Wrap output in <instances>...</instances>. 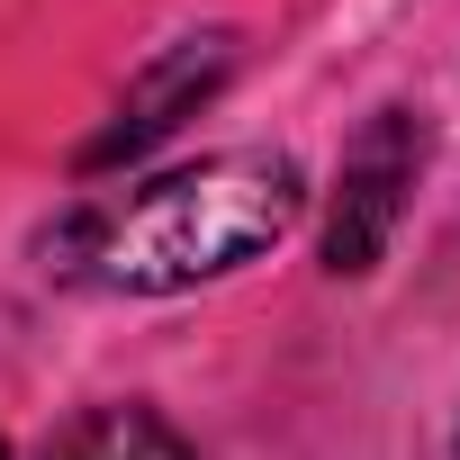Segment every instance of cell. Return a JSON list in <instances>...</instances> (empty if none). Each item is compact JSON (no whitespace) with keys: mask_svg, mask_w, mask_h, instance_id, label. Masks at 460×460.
I'll return each instance as SVG.
<instances>
[{"mask_svg":"<svg viewBox=\"0 0 460 460\" xmlns=\"http://www.w3.org/2000/svg\"><path fill=\"white\" fill-rule=\"evenodd\" d=\"M307 181L289 154H208L190 172H163L109 208H91L73 235H64V271L100 280V289H199L244 271L253 253H271L289 235Z\"/></svg>","mask_w":460,"mask_h":460,"instance_id":"1","label":"cell"},{"mask_svg":"<svg viewBox=\"0 0 460 460\" xmlns=\"http://www.w3.org/2000/svg\"><path fill=\"white\" fill-rule=\"evenodd\" d=\"M415 163H424V127L406 109H379L361 127V145L343 154V190H334V226H325V271H370L406 217V190H415Z\"/></svg>","mask_w":460,"mask_h":460,"instance_id":"2","label":"cell"},{"mask_svg":"<svg viewBox=\"0 0 460 460\" xmlns=\"http://www.w3.org/2000/svg\"><path fill=\"white\" fill-rule=\"evenodd\" d=\"M217 73H226V37H199L190 55H172V64H163V73H154V82H145V91L118 109V127L100 136V163H109V154H136V145H154V136H163V127H172L190 100H208V91H217Z\"/></svg>","mask_w":460,"mask_h":460,"instance_id":"3","label":"cell"},{"mask_svg":"<svg viewBox=\"0 0 460 460\" xmlns=\"http://www.w3.org/2000/svg\"><path fill=\"white\" fill-rule=\"evenodd\" d=\"M46 460H190V442L154 406H91L46 442Z\"/></svg>","mask_w":460,"mask_h":460,"instance_id":"4","label":"cell"},{"mask_svg":"<svg viewBox=\"0 0 460 460\" xmlns=\"http://www.w3.org/2000/svg\"><path fill=\"white\" fill-rule=\"evenodd\" d=\"M0 460H10V451H0Z\"/></svg>","mask_w":460,"mask_h":460,"instance_id":"5","label":"cell"}]
</instances>
